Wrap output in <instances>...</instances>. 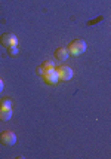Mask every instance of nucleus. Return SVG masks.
Wrapping results in <instances>:
<instances>
[{"label": "nucleus", "instance_id": "423d86ee", "mask_svg": "<svg viewBox=\"0 0 111 159\" xmlns=\"http://www.w3.org/2000/svg\"><path fill=\"white\" fill-rule=\"evenodd\" d=\"M11 118H12V107L0 106V120L2 122H7Z\"/></svg>", "mask_w": 111, "mask_h": 159}, {"label": "nucleus", "instance_id": "1a4fd4ad", "mask_svg": "<svg viewBox=\"0 0 111 159\" xmlns=\"http://www.w3.org/2000/svg\"><path fill=\"white\" fill-rule=\"evenodd\" d=\"M0 106H5V107H12V101L9 98H2L0 100Z\"/></svg>", "mask_w": 111, "mask_h": 159}, {"label": "nucleus", "instance_id": "9b49d317", "mask_svg": "<svg viewBox=\"0 0 111 159\" xmlns=\"http://www.w3.org/2000/svg\"><path fill=\"white\" fill-rule=\"evenodd\" d=\"M36 73H37L39 76H42L43 73H45V70H43V67H42V66H39V67L36 69Z\"/></svg>", "mask_w": 111, "mask_h": 159}, {"label": "nucleus", "instance_id": "6e6552de", "mask_svg": "<svg viewBox=\"0 0 111 159\" xmlns=\"http://www.w3.org/2000/svg\"><path fill=\"white\" fill-rule=\"evenodd\" d=\"M42 67L43 70L46 71V70H50V69H55V62L53 61H43L42 62Z\"/></svg>", "mask_w": 111, "mask_h": 159}, {"label": "nucleus", "instance_id": "f8f14e48", "mask_svg": "<svg viewBox=\"0 0 111 159\" xmlns=\"http://www.w3.org/2000/svg\"><path fill=\"white\" fill-rule=\"evenodd\" d=\"M3 86H5V83H3V80H2V79H0V92H2V91H3Z\"/></svg>", "mask_w": 111, "mask_h": 159}, {"label": "nucleus", "instance_id": "0eeeda50", "mask_svg": "<svg viewBox=\"0 0 111 159\" xmlns=\"http://www.w3.org/2000/svg\"><path fill=\"white\" fill-rule=\"evenodd\" d=\"M70 52L67 48H56L55 51V58L58 60V61H65L67 58H68Z\"/></svg>", "mask_w": 111, "mask_h": 159}, {"label": "nucleus", "instance_id": "f257e3e1", "mask_svg": "<svg viewBox=\"0 0 111 159\" xmlns=\"http://www.w3.org/2000/svg\"><path fill=\"white\" fill-rule=\"evenodd\" d=\"M86 42L83 39H74L68 43V52L70 55H74V57H79L82 55L84 51H86Z\"/></svg>", "mask_w": 111, "mask_h": 159}, {"label": "nucleus", "instance_id": "f03ea898", "mask_svg": "<svg viewBox=\"0 0 111 159\" xmlns=\"http://www.w3.org/2000/svg\"><path fill=\"white\" fill-rule=\"evenodd\" d=\"M16 143V135L14 131H3L0 132V144L3 146H14Z\"/></svg>", "mask_w": 111, "mask_h": 159}, {"label": "nucleus", "instance_id": "39448f33", "mask_svg": "<svg viewBox=\"0 0 111 159\" xmlns=\"http://www.w3.org/2000/svg\"><path fill=\"white\" fill-rule=\"evenodd\" d=\"M43 80H45V83H48V85H56L58 83V80H59V77H58V75H56V70L55 69H50V70H46L45 73L42 75Z\"/></svg>", "mask_w": 111, "mask_h": 159}, {"label": "nucleus", "instance_id": "9d476101", "mask_svg": "<svg viewBox=\"0 0 111 159\" xmlns=\"http://www.w3.org/2000/svg\"><path fill=\"white\" fill-rule=\"evenodd\" d=\"M6 49H7V52H9V55H12V57H15L18 54V48H16V46H9V48H6Z\"/></svg>", "mask_w": 111, "mask_h": 159}, {"label": "nucleus", "instance_id": "20e7f679", "mask_svg": "<svg viewBox=\"0 0 111 159\" xmlns=\"http://www.w3.org/2000/svg\"><path fill=\"white\" fill-rule=\"evenodd\" d=\"M55 70L59 80H70L73 77V69L68 66H58V67H55Z\"/></svg>", "mask_w": 111, "mask_h": 159}, {"label": "nucleus", "instance_id": "7ed1b4c3", "mask_svg": "<svg viewBox=\"0 0 111 159\" xmlns=\"http://www.w3.org/2000/svg\"><path fill=\"white\" fill-rule=\"evenodd\" d=\"M0 43H2V46H5V48L16 46V45H18V39H16V36H15L14 33H3V34L0 36Z\"/></svg>", "mask_w": 111, "mask_h": 159}]
</instances>
